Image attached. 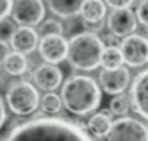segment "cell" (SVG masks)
Masks as SVG:
<instances>
[{
	"label": "cell",
	"instance_id": "6",
	"mask_svg": "<svg viewBox=\"0 0 148 141\" xmlns=\"http://www.w3.org/2000/svg\"><path fill=\"white\" fill-rule=\"evenodd\" d=\"M11 14L16 23H20L22 27H34L45 18L43 0H14Z\"/></svg>",
	"mask_w": 148,
	"mask_h": 141
},
{
	"label": "cell",
	"instance_id": "2",
	"mask_svg": "<svg viewBox=\"0 0 148 141\" xmlns=\"http://www.w3.org/2000/svg\"><path fill=\"white\" fill-rule=\"evenodd\" d=\"M61 102L71 114L86 116L91 111H97L102 102L100 86L91 77L73 75L62 86Z\"/></svg>",
	"mask_w": 148,
	"mask_h": 141
},
{
	"label": "cell",
	"instance_id": "5",
	"mask_svg": "<svg viewBox=\"0 0 148 141\" xmlns=\"http://www.w3.org/2000/svg\"><path fill=\"white\" fill-rule=\"evenodd\" d=\"M107 141H148V129L134 118H120L107 132Z\"/></svg>",
	"mask_w": 148,
	"mask_h": 141
},
{
	"label": "cell",
	"instance_id": "8",
	"mask_svg": "<svg viewBox=\"0 0 148 141\" xmlns=\"http://www.w3.org/2000/svg\"><path fill=\"white\" fill-rule=\"evenodd\" d=\"M39 56L43 57L48 64H57L61 61L66 59V52H68V41L59 36H43V39L39 41Z\"/></svg>",
	"mask_w": 148,
	"mask_h": 141
},
{
	"label": "cell",
	"instance_id": "27",
	"mask_svg": "<svg viewBox=\"0 0 148 141\" xmlns=\"http://www.w3.org/2000/svg\"><path fill=\"white\" fill-rule=\"evenodd\" d=\"M4 122H5V107H4V102H2V98H0V129H2Z\"/></svg>",
	"mask_w": 148,
	"mask_h": 141
},
{
	"label": "cell",
	"instance_id": "16",
	"mask_svg": "<svg viewBox=\"0 0 148 141\" xmlns=\"http://www.w3.org/2000/svg\"><path fill=\"white\" fill-rule=\"evenodd\" d=\"M82 4H84V0H48L50 9L57 16H62V18H71V16L79 14Z\"/></svg>",
	"mask_w": 148,
	"mask_h": 141
},
{
	"label": "cell",
	"instance_id": "21",
	"mask_svg": "<svg viewBox=\"0 0 148 141\" xmlns=\"http://www.w3.org/2000/svg\"><path fill=\"white\" fill-rule=\"evenodd\" d=\"M41 34L43 36H54V34H62V25L57 20H47L43 25H41Z\"/></svg>",
	"mask_w": 148,
	"mask_h": 141
},
{
	"label": "cell",
	"instance_id": "1",
	"mask_svg": "<svg viewBox=\"0 0 148 141\" xmlns=\"http://www.w3.org/2000/svg\"><path fill=\"white\" fill-rule=\"evenodd\" d=\"M4 141H91L75 123L61 118H36L14 127Z\"/></svg>",
	"mask_w": 148,
	"mask_h": 141
},
{
	"label": "cell",
	"instance_id": "13",
	"mask_svg": "<svg viewBox=\"0 0 148 141\" xmlns=\"http://www.w3.org/2000/svg\"><path fill=\"white\" fill-rule=\"evenodd\" d=\"M11 41V47L14 52L18 54H30L34 52L38 47V32L32 27H20L14 30L13 38L9 39Z\"/></svg>",
	"mask_w": 148,
	"mask_h": 141
},
{
	"label": "cell",
	"instance_id": "7",
	"mask_svg": "<svg viewBox=\"0 0 148 141\" xmlns=\"http://www.w3.org/2000/svg\"><path fill=\"white\" fill-rule=\"evenodd\" d=\"M121 59L129 66H143L148 63V39L139 34H130L121 41Z\"/></svg>",
	"mask_w": 148,
	"mask_h": 141
},
{
	"label": "cell",
	"instance_id": "18",
	"mask_svg": "<svg viewBox=\"0 0 148 141\" xmlns=\"http://www.w3.org/2000/svg\"><path fill=\"white\" fill-rule=\"evenodd\" d=\"M100 64L103 66V70H112V68H120L123 64L121 59V52L118 47H107L103 48L102 57H100Z\"/></svg>",
	"mask_w": 148,
	"mask_h": 141
},
{
	"label": "cell",
	"instance_id": "24",
	"mask_svg": "<svg viewBox=\"0 0 148 141\" xmlns=\"http://www.w3.org/2000/svg\"><path fill=\"white\" fill-rule=\"evenodd\" d=\"M11 7H13V0H0V20L11 14Z\"/></svg>",
	"mask_w": 148,
	"mask_h": 141
},
{
	"label": "cell",
	"instance_id": "15",
	"mask_svg": "<svg viewBox=\"0 0 148 141\" xmlns=\"http://www.w3.org/2000/svg\"><path fill=\"white\" fill-rule=\"evenodd\" d=\"M111 111L109 113H97V114H93L89 118V122H88V131L91 136L95 138H103V136H107L109 132V129H111Z\"/></svg>",
	"mask_w": 148,
	"mask_h": 141
},
{
	"label": "cell",
	"instance_id": "22",
	"mask_svg": "<svg viewBox=\"0 0 148 141\" xmlns=\"http://www.w3.org/2000/svg\"><path fill=\"white\" fill-rule=\"evenodd\" d=\"M14 30H16V29H14V21L7 20V18L0 20V41L11 39L13 34H14Z\"/></svg>",
	"mask_w": 148,
	"mask_h": 141
},
{
	"label": "cell",
	"instance_id": "19",
	"mask_svg": "<svg viewBox=\"0 0 148 141\" xmlns=\"http://www.w3.org/2000/svg\"><path fill=\"white\" fill-rule=\"evenodd\" d=\"M39 104H41V109H43L45 113H48V114L59 113L61 111V105H62L61 96L56 95V93H52V91H48L47 95H43V98H41Z\"/></svg>",
	"mask_w": 148,
	"mask_h": 141
},
{
	"label": "cell",
	"instance_id": "20",
	"mask_svg": "<svg viewBox=\"0 0 148 141\" xmlns=\"http://www.w3.org/2000/svg\"><path fill=\"white\" fill-rule=\"evenodd\" d=\"M129 107H130L129 100H127L125 96L118 95V96H112V100H111V104H109V111H111L112 114H120V116H123L127 111H129Z\"/></svg>",
	"mask_w": 148,
	"mask_h": 141
},
{
	"label": "cell",
	"instance_id": "23",
	"mask_svg": "<svg viewBox=\"0 0 148 141\" xmlns=\"http://www.w3.org/2000/svg\"><path fill=\"white\" fill-rule=\"evenodd\" d=\"M136 20H139L145 27H148V0H141L139 7L136 11Z\"/></svg>",
	"mask_w": 148,
	"mask_h": 141
},
{
	"label": "cell",
	"instance_id": "10",
	"mask_svg": "<svg viewBox=\"0 0 148 141\" xmlns=\"http://www.w3.org/2000/svg\"><path fill=\"white\" fill-rule=\"evenodd\" d=\"M107 25H109V29H111V32L114 36L127 38V36H130L132 32L136 30L137 20H136V14L130 11V7H127V9H114L112 13L109 14Z\"/></svg>",
	"mask_w": 148,
	"mask_h": 141
},
{
	"label": "cell",
	"instance_id": "28",
	"mask_svg": "<svg viewBox=\"0 0 148 141\" xmlns=\"http://www.w3.org/2000/svg\"><path fill=\"white\" fill-rule=\"evenodd\" d=\"M0 86H2V75H0Z\"/></svg>",
	"mask_w": 148,
	"mask_h": 141
},
{
	"label": "cell",
	"instance_id": "9",
	"mask_svg": "<svg viewBox=\"0 0 148 141\" xmlns=\"http://www.w3.org/2000/svg\"><path fill=\"white\" fill-rule=\"evenodd\" d=\"M100 86L105 93L109 95H120L129 88L130 82V73L127 68H112V70H103L100 73Z\"/></svg>",
	"mask_w": 148,
	"mask_h": 141
},
{
	"label": "cell",
	"instance_id": "25",
	"mask_svg": "<svg viewBox=\"0 0 148 141\" xmlns=\"http://www.w3.org/2000/svg\"><path fill=\"white\" fill-rule=\"evenodd\" d=\"M112 9H127V7H130L134 0H105Z\"/></svg>",
	"mask_w": 148,
	"mask_h": 141
},
{
	"label": "cell",
	"instance_id": "26",
	"mask_svg": "<svg viewBox=\"0 0 148 141\" xmlns=\"http://www.w3.org/2000/svg\"><path fill=\"white\" fill-rule=\"evenodd\" d=\"M9 54H11V47L7 45V41H0V64L7 59Z\"/></svg>",
	"mask_w": 148,
	"mask_h": 141
},
{
	"label": "cell",
	"instance_id": "11",
	"mask_svg": "<svg viewBox=\"0 0 148 141\" xmlns=\"http://www.w3.org/2000/svg\"><path fill=\"white\" fill-rule=\"evenodd\" d=\"M130 96H132V104L136 107V111L145 120H148V70L141 72L134 79Z\"/></svg>",
	"mask_w": 148,
	"mask_h": 141
},
{
	"label": "cell",
	"instance_id": "12",
	"mask_svg": "<svg viewBox=\"0 0 148 141\" xmlns=\"http://www.w3.org/2000/svg\"><path fill=\"white\" fill-rule=\"evenodd\" d=\"M34 82L45 91H54L62 82V73L56 64H41L34 72Z\"/></svg>",
	"mask_w": 148,
	"mask_h": 141
},
{
	"label": "cell",
	"instance_id": "4",
	"mask_svg": "<svg viewBox=\"0 0 148 141\" xmlns=\"http://www.w3.org/2000/svg\"><path fill=\"white\" fill-rule=\"evenodd\" d=\"M7 105L14 114L25 116L32 114L38 105H39V93L32 84H29L25 80L22 82H13L7 89Z\"/></svg>",
	"mask_w": 148,
	"mask_h": 141
},
{
	"label": "cell",
	"instance_id": "17",
	"mask_svg": "<svg viewBox=\"0 0 148 141\" xmlns=\"http://www.w3.org/2000/svg\"><path fill=\"white\" fill-rule=\"evenodd\" d=\"M2 64H4V70L9 75H23L27 70V59L23 54H18V52L9 54L7 59Z\"/></svg>",
	"mask_w": 148,
	"mask_h": 141
},
{
	"label": "cell",
	"instance_id": "3",
	"mask_svg": "<svg viewBox=\"0 0 148 141\" xmlns=\"http://www.w3.org/2000/svg\"><path fill=\"white\" fill-rule=\"evenodd\" d=\"M103 48V41L95 32H80L68 41L66 59L73 68L93 72L95 68L100 66Z\"/></svg>",
	"mask_w": 148,
	"mask_h": 141
},
{
	"label": "cell",
	"instance_id": "14",
	"mask_svg": "<svg viewBox=\"0 0 148 141\" xmlns=\"http://www.w3.org/2000/svg\"><path fill=\"white\" fill-rule=\"evenodd\" d=\"M82 20L88 23H100L102 18L105 16V4L102 0H84L80 7Z\"/></svg>",
	"mask_w": 148,
	"mask_h": 141
}]
</instances>
